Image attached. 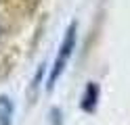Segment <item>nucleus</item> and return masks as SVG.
<instances>
[{
  "instance_id": "obj_2",
  "label": "nucleus",
  "mask_w": 130,
  "mask_h": 125,
  "mask_svg": "<svg viewBox=\"0 0 130 125\" xmlns=\"http://www.w3.org/2000/svg\"><path fill=\"white\" fill-rule=\"evenodd\" d=\"M13 117V102L6 96H0V125H11Z\"/></svg>"
},
{
  "instance_id": "obj_1",
  "label": "nucleus",
  "mask_w": 130,
  "mask_h": 125,
  "mask_svg": "<svg viewBox=\"0 0 130 125\" xmlns=\"http://www.w3.org/2000/svg\"><path fill=\"white\" fill-rule=\"evenodd\" d=\"M76 38H78V23L74 21L67 27V31H65V38L61 42L59 46V52H57V58L53 63V69H51V75H48V90H51L57 81H59V77L63 75L65 67H67L69 58H71V52H74V46H76Z\"/></svg>"
},
{
  "instance_id": "obj_3",
  "label": "nucleus",
  "mask_w": 130,
  "mask_h": 125,
  "mask_svg": "<svg viewBox=\"0 0 130 125\" xmlns=\"http://www.w3.org/2000/svg\"><path fill=\"white\" fill-rule=\"evenodd\" d=\"M96 96H99L96 86H94V83H88V88H86V92H84V98H82V108L92 111L94 104H96Z\"/></svg>"
}]
</instances>
